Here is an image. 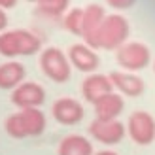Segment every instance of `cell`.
I'll return each instance as SVG.
<instances>
[{"label": "cell", "instance_id": "cell-1", "mask_svg": "<svg viewBox=\"0 0 155 155\" xmlns=\"http://www.w3.org/2000/svg\"><path fill=\"white\" fill-rule=\"evenodd\" d=\"M42 48L40 36L34 34L28 28H15V30H4L0 34V55L13 59L17 55L30 57L38 53Z\"/></svg>", "mask_w": 155, "mask_h": 155}, {"label": "cell", "instance_id": "cell-2", "mask_svg": "<svg viewBox=\"0 0 155 155\" xmlns=\"http://www.w3.org/2000/svg\"><path fill=\"white\" fill-rule=\"evenodd\" d=\"M130 32L129 21L119 13H112L106 15L102 21V27L98 30V38H97V48L102 49H119L123 44H127V38Z\"/></svg>", "mask_w": 155, "mask_h": 155}, {"label": "cell", "instance_id": "cell-3", "mask_svg": "<svg viewBox=\"0 0 155 155\" xmlns=\"http://www.w3.org/2000/svg\"><path fill=\"white\" fill-rule=\"evenodd\" d=\"M40 68L45 74V78H49L55 83H64L70 80L72 74V64L68 61L66 53L59 48H45L40 53Z\"/></svg>", "mask_w": 155, "mask_h": 155}, {"label": "cell", "instance_id": "cell-4", "mask_svg": "<svg viewBox=\"0 0 155 155\" xmlns=\"http://www.w3.org/2000/svg\"><path fill=\"white\" fill-rule=\"evenodd\" d=\"M115 61L125 72H138L146 68L151 61V51L142 42H127L115 53Z\"/></svg>", "mask_w": 155, "mask_h": 155}, {"label": "cell", "instance_id": "cell-5", "mask_svg": "<svg viewBox=\"0 0 155 155\" xmlns=\"http://www.w3.org/2000/svg\"><path fill=\"white\" fill-rule=\"evenodd\" d=\"M125 129L130 140L138 146H150L155 140V119L150 112H144V110L133 112L129 115Z\"/></svg>", "mask_w": 155, "mask_h": 155}, {"label": "cell", "instance_id": "cell-6", "mask_svg": "<svg viewBox=\"0 0 155 155\" xmlns=\"http://www.w3.org/2000/svg\"><path fill=\"white\" fill-rule=\"evenodd\" d=\"M89 134L93 140H97L104 146H115V144L123 142V138L127 134V129L119 119H112V121L93 119L89 125Z\"/></svg>", "mask_w": 155, "mask_h": 155}, {"label": "cell", "instance_id": "cell-7", "mask_svg": "<svg viewBox=\"0 0 155 155\" xmlns=\"http://www.w3.org/2000/svg\"><path fill=\"white\" fill-rule=\"evenodd\" d=\"M12 104L19 110L27 108H40L45 102V89L36 81H23L12 91Z\"/></svg>", "mask_w": 155, "mask_h": 155}, {"label": "cell", "instance_id": "cell-8", "mask_svg": "<svg viewBox=\"0 0 155 155\" xmlns=\"http://www.w3.org/2000/svg\"><path fill=\"white\" fill-rule=\"evenodd\" d=\"M51 115L53 119L61 125H66V127H72V125H78L83 115H85V110H83V104L80 100H76L72 97H61L57 98L51 106Z\"/></svg>", "mask_w": 155, "mask_h": 155}, {"label": "cell", "instance_id": "cell-9", "mask_svg": "<svg viewBox=\"0 0 155 155\" xmlns=\"http://www.w3.org/2000/svg\"><path fill=\"white\" fill-rule=\"evenodd\" d=\"M106 17V12L102 6L98 4H89L87 8H83V25H81V38L83 42L93 49L97 48V38H98V30L102 27V21Z\"/></svg>", "mask_w": 155, "mask_h": 155}, {"label": "cell", "instance_id": "cell-10", "mask_svg": "<svg viewBox=\"0 0 155 155\" xmlns=\"http://www.w3.org/2000/svg\"><path fill=\"white\" fill-rule=\"evenodd\" d=\"M66 57H68V61H70V64L74 68H78L80 72H85V74H93L100 64V59L97 55V51L93 48H89L87 44L70 45Z\"/></svg>", "mask_w": 155, "mask_h": 155}, {"label": "cell", "instance_id": "cell-11", "mask_svg": "<svg viewBox=\"0 0 155 155\" xmlns=\"http://www.w3.org/2000/svg\"><path fill=\"white\" fill-rule=\"evenodd\" d=\"M110 93H114V85H112L110 76H106V74L93 72L81 81V97L91 104H95L97 100L110 95Z\"/></svg>", "mask_w": 155, "mask_h": 155}, {"label": "cell", "instance_id": "cell-12", "mask_svg": "<svg viewBox=\"0 0 155 155\" xmlns=\"http://www.w3.org/2000/svg\"><path fill=\"white\" fill-rule=\"evenodd\" d=\"M112 80V85L114 89H117L119 95H125V97H130V98H136L140 97L146 85H144V80L140 76H136L133 72H125V70H115L112 74H108Z\"/></svg>", "mask_w": 155, "mask_h": 155}, {"label": "cell", "instance_id": "cell-13", "mask_svg": "<svg viewBox=\"0 0 155 155\" xmlns=\"http://www.w3.org/2000/svg\"><path fill=\"white\" fill-rule=\"evenodd\" d=\"M93 108H95V119L112 121V119H117L121 112L125 110V100L119 93H110V95L97 100Z\"/></svg>", "mask_w": 155, "mask_h": 155}, {"label": "cell", "instance_id": "cell-14", "mask_svg": "<svg viewBox=\"0 0 155 155\" xmlns=\"http://www.w3.org/2000/svg\"><path fill=\"white\" fill-rule=\"evenodd\" d=\"M27 70L25 66L17 61H8L0 64V89L4 91H13L17 85L25 81Z\"/></svg>", "mask_w": 155, "mask_h": 155}, {"label": "cell", "instance_id": "cell-15", "mask_svg": "<svg viewBox=\"0 0 155 155\" xmlns=\"http://www.w3.org/2000/svg\"><path fill=\"white\" fill-rule=\"evenodd\" d=\"M57 155H95L93 144L81 134H68L59 142Z\"/></svg>", "mask_w": 155, "mask_h": 155}, {"label": "cell", "instance_id": "cell-16", "mask_svg": "<svg viewBox=\"0 0 155 155\" xmlns=\"http://www.w3.org/2000/svg\"><path fill=\"white\" fill-rule=\"evenodd\" d=\"M19 115L23 119V125H25L27 136H40L45 127H48V119H45V114L40 108H27V110H19Z\"/></svg>", "mask_w": 155, "mask_h": 155}, {"label": "cell", "instance_id": "cell-17", "mask_svg": "<svg viewBox=\"0 0 155 155\" xmlns=\"http://www.w3.org/2000/svg\"><path fill=\"white\" fill-rule=\"evenodd\" d=\"M70 0H36V10L49 19H59L70 10Z\"/></svg>", "mask_w": 155, "mask_h": 155}, {"label": "cell", "instance_id": "cell-18", "mask_svg": "<svg viewBox=\"0 0 155 155\" xmlns=\"http://www.w3.org/2000/svg\"><path fill=\"white\" fill-rule=\"evenodd\" d=\"M63 25L68 32L76 36H81V25H83V8H70L63 15Z\"/></svg>", "mask_w": 155, "mask_h": 155}, {"label": "cell", "instance_id": "cell-19", "mask_svg": "<svg viewBox=\"0 0 155 155\" xmlns=\"http://www.w3.org/2000/svg\"><path fill=\"white\" fill-rule=\"evenodd\" d=\"M4 129H6L8 136L15 138V140L28 138V136H27V130H25V125H23V119H21V115H19V112L8 115L6 121H4Z\"/></svg>", "mask_w": 155, "mask_h": 155}, {"label": "cell", "instance_id": "cell-20", "mask_svg": "<svg viewBox=\"0 0 155 155\" xmlns=\"http://www.w3.org/2000/svg\"><path fill=\"white\" fill-rule=\"evenodd\" d=\"M134 2L136 0H106V4L114 10H129L134 6Z\"/></svg>", "mask_w": 155, "mask_h": 155}, {"label": "cell", "instance_id": "cell-21", "mask_svg": "<svg viewBox=\"0 0 155 155\" xmlns=\"http://www.w3.org/2000/svg\"><path fill=\"white\" fill-rule=\"evenodd\" d=\"M6 27H8V13H6V10L0 8V34L6 30Z\"/></svg>", "mask_w": 155, "mask_h": 155}, {"label": "cell", "instance_id": "cell-22", "mask_svg": "<svg viewBox=\"0 0 155 155\" xmlns=\"http://www.w3.org/2000/svg\"><path fill=\"white\" fill-rule=\"evenodd\" d=\"M17 6V0H0V8L2 10H12Z\"/></svg>", "mask_w": 155, "mask_h": 155}, {"label": "cell", "instance_id": "cell-23", "mask_svg": "<svg viewBox=\"0 0 155 155\" xmlns=\"http://www.w3.org/2000/svg\"><path fill=\"white\" fill-rule=\"evenodd\" d=\"M95 155H117V153L112 151V150H102V151H97Z\"/></svg>", "mask_w": 155, "mask_h": 155}, {"label": "cell", "instance_id": "cell-24", "mask_svg": "<svg viewBox=\"0 0 155 155\" xmlns=\"http://www.w3.org/2000/svg\"><path fill=\"white\" fill-rule=\"evenodd\" d=\"M28 2H36V0H28Z\"/></svg>", "mask_w": 155, "mask_h": 155}, {"label": "cell", "instance_id": "cell-25", "mask_svg": "<svg viewBox=\"0 0 155 155\" xmlns=\"http://www.w3.org/2000/svg\"><path fill=\"white\" fill-rule=\"evenodd\" d=\"M153 70H155V63H153Z\"/></svg>", "mask_w": 155, "mask_h": 155}]
</instances>
